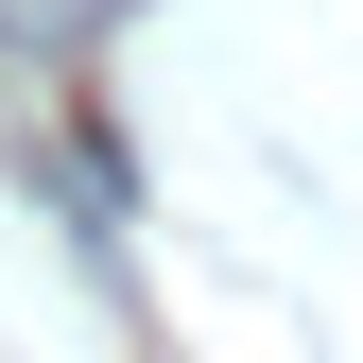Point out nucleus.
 <instances>
[]
</instances>
